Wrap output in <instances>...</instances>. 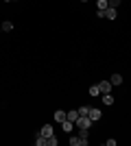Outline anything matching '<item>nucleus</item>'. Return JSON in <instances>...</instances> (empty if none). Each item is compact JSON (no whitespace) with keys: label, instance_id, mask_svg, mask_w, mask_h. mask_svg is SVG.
<instances>
[{"label":"nucleus","instance_id":"f257e3e1","mask_svg":"<svg viewBox=\"0 0 131 146\" xmlns=\"http://www.w3.org/2000/svg\"><path fill=\"white\" fill-rule=\"evenodd\" d=\"M74 124L79 129H90V127H92V118H90V116H79L74 120Z\"/></svg>","mask_w":131,"mask_h":146},{"label":"nucleus","instance_id":"f03ea898","mask_svg":"<svg viewBox=\"0 0 131 146\" xmlns=\"http://www.w3.org/2000/svg\"><path fill=\"white\" fill-rule=\"evenodd\" d=\"M98 87H100V94H112V90H114V85L109 81H100Z\"/></svg>","mask_w":131,"mask_h":146},{"label":"nucleus","instance_id":"7ed1b4c3","mask_svg":"<svg viewBox=\"0 0 131 146\" xmlns=\"http://www.w3.org/2000/svg\"><path fill=\"white\" fill-rule=\"evenodd\" d=\"M116 13H118V9H112V7H107L105 11H103V18H105V20H116Z\"/></svg>","mask_w":131,"mask_h":146},{"label":"nucleus","instance_id":"20e7f679","mask_svg":"<svg viewBox=\"0 0 131 146\" xmlns=\"http://www.w3.org/2000/svg\"><path fill=\"white\" fill-rule=\"evenodd\" d=\"M109 83H112L114 87H118V85H122V76H120L118 72H114L112 76H109Z\"/></svg>","mask_w":131,"mask_h":146},{"label":"nucleus","instance_id":"39448f33","mask_svg":"<svg viewBox=\"0 0 131 146\" xmlns=\"http://www.w3.org/2000/svg\"><path fill=\"white\" fill-rule=\"evenodd\" d=\"M39 133H42L44 137H48V135H53V133H55V129H53V124H44Z\"/></svg>","mask_w":131,"mask_h":146},{"label":"nucleus","instance_id":"423d86ee","mask_svg":"<svg viewBox=\"0 0 131 146\" xmlns=\"http://www.w3.org/2000/svg\"><path fill=\"white\" fill-rule=\"evenodd\" d=\"M87 116L92 118V122L100 120V109H94V107H90V113H87Z\"/></svg>","mask_w":131,"mask_h":146},{"label":"nucleus","instance_id":"0eeeda50","mask_svg":"<svg viewBox=\"0 0 131 146\" xmlns=\"http://www.w3.org/2000/svg\"><path fill=\"white\" fill-rule=\"evenodd\" d=\"M55 120H57V122H63V120H68V116H66V111L57 109V111H55Z\"/></svg>","mask_w":131,"mask_h":146},{"label":"nucleus","instance_id":"6e6552de","mask_svg":"<svg viewBox=\"0 0 131 146\" xmlns=\"http://www.w3.org/2000/svg\"><path fill=\"white\" fill-rule=\"evenodd\" d=\"M70 144H72V146H85L87 140H81V137H70Z\"/></svg>","mask_w":131,"mask_h":146},{"label":"nucleus","instance_id":"1a4fd4ad","mask_svg":"<svg viewBox=\"0 0 131 146\" xmlns=\"http://www.w3.org/2000/svg\"><path fill=\"white\" fill-rule=\"evenodd\" d=\"M72 127H74V124H72L70 120H63V122H61V129L66 131V133H70V131H72Z\"/></svg>","mask_w":131,"mask_h":146},{"label":"nucleus","instance_id":"9d476101","mask_svg":"<svg viewBox=\"0 0 131 146\" xmlns=\"http://www.w3.org/2000/svg\"><path fill=\"white\" fill-rule=\"evenodd\" d=\"M66 116H68V120H70V122H74L76 118H79V111H76V109H72V111H66Z\"/></svg>","mask_w":131,"mask_h":146},{"label":"nucleus","instance_id":"9b49d317","mask_svg":"<svg viewBox=\"0 0 131 146\" xmlns=\"http://www.w3.org/2000/svg\"><path fill=\"white\" fill-rule=\"evenodd\" d=\"M35 144H37V146H46L48 142H46V137H44L42 133H37V137H35Z\"/></svg>","mask_w":131,"mask_h":146},{"label":"nucleus","instance_id":"f8f14e48","mask_svg":"<svg viewBox=\"0 0 131 146\" xmlns=\"http://www.w3.org/2000/svg\"><path fill=\"white\" fill-rule=\"evenodd\" d=\"M103 105H114V96L112 94H103Z\"/></svg>","mask_w":131,"mask_h":146},{"label":"nucleus","instance_id":"ddd939ff","mask_svg":"<svg viewBox=\"0 0 131 146\" xmlns=\"http://www.w3.org/2000/svg\"><path fill=\"white\" fill-rule=\"evenodd\" d=\"M96 7H98V11H105L109 5H107V0H96Z\"/></svg>","mask_w":131,"mask_h":146},{"label":"nucleus","instance_id":"4468645a","mask_svg":"<svg viewBox=\"0 0 131 146\" xmlns=\"http://www.w3.org/2000/svg\"><path fill=\"white\" fill-rule=\"evenodd\" d=\"M98 94H100V87H98V83H96V85L90 87V96H98Z\"/></svg>","mask_w":131,"mask_h":146},{"label":"nucleus","instance_id":"2eb2a0df","mask_svg":"<svg viewBox=\"0 0 131 146\" xmlns=\"http://www.w3.org/2000/svg\"><path fill=\"white\" fill-rule=\"evenodd\" d=\"M2 31H5V33H11V31H13V24L9 22V20H7V22H2Z\"/></svg>","mask_w":131,"mask_h":146},{"label":"nucleus","instance_id":"dca6fc26","mask_svg":"<svg viewBox=\"0 0 131 146\" xmlns=\"http://www.w3.org/2000/svg\"><path fill=\"white\" fill-rule=\"evenodd\" d=\"M79 116H87V113H90V107H87V105H83V107H79Z\"/></svg>","mask_w":131,"mask_h":146},{"label":"nucleus","instance_id":"f3484780","mask_svg":"<svg viewBox=\"0 0 131 146\" xmlns=\"http://www.w3.org/2000/svg\"><path fill=\"white\" fill-rule=\"evenodd\" d=\"M46 142H48V146H55V144H57V137H55V133H53V135H48V137H46Z\"/></svg>","mask_w":131,"mask_h":146},{"label":"nucleus","instance_id":"a211bd4d","mask_svg":"<svg viewBox=\"0 0 131 146\" xmlns=\"http://www.w3.org/2000/svg\"><path fill=\"white\" fill-rule=\"evenodd\" d=\"M107 5L112 7V9H118V7H120V0H107Z\"/></svg>","mask_w":131,"mask_h":146},{"label":"nucleus","instance_id":"6ab92c4d","mask_svg":"<svg viewBox=\"0 0 131 146\" xmlns=\"http://www.w3.org/2000/svg\"><path fill=\"white\" fill-rule=\"evenodd\" d=\"M87 131H90V129H81V133H79L81 140H87Z\"/></svg>","mask_w":131,"mask_h":146},{"label":"nucleus","instance_id":"aec40b11","mask_svg":"<svg viewBox=\"0 0 131 146\" xmlns=\"http://www.w3.org/2000/svg\"><path fill=\"white\" fill-rule=\"evenodd\" d=\"M7 2H15V0H7Z\"/></svg>","mask_w":131,"mask_h":146},{"label":"nucleus","instance_id":"412c9836","mask_svg":"<svg viewBox=\"0 0 131 146\" xmlns=\"http://www.w3.org/2000/svg\"><path fill=\"white\" fill-rule=\"evenodd\" d=\"M0 29H2V22H0Z\"/></svg>","mask_w":131,"mask_h":146},{"label":"nucleus","instance_id":"4be33fe9","mask_svg":"<svg viewBox=\"0 0 131 146\" xmlns=\"http://www.w3.org/2000/svg\"><path fill=\"white\" fill-rule=\"evenodd\" d=\"M81 2H87V0H81Z\"/></svg>","mask_w":131,"mask_h":146}]
</instances>
